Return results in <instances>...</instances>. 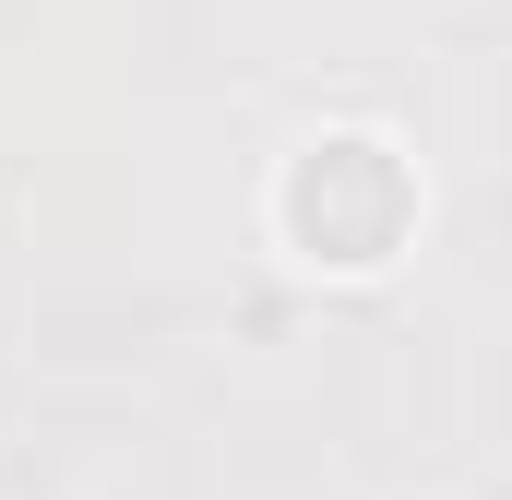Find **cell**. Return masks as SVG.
<instances>
[{
  "label": "cell",
  "instance_id": "cell-1",
  "mask_svg": "<svg viewBox=\"0 0 512 500\" xmlns=\"http://www.w3.org/2000/svg\"><path fill=\"white\" fill-rule=\"evenodd\" d=\"M417 155L393 143L382 120H322L298 131L262 179V239L286 250L310 286H382L393 262L417 250Z\"/></svg>",
  "mask_w": 512,
  "mask_h": 500
}]
</instances>
